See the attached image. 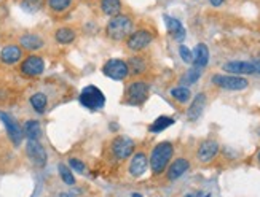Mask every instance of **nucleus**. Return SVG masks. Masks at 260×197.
<instances>
[{"instance_id": "19", "label": "nucleus", "mask_w": 260, "mask_h": 197, "mask_svg": "<svg viewBox=\"0 0 260 197\" xmlns=\"http://www.w3.org/2000/svg\"><path fill=\"white\" fill-rule=\"evenodd\" d=\"M164 23H166V27H168V32L172 35L174 40L182 42L185 39V29H184V26L181 24L179 20L171 18L168 15H164Z\"/></svg>"}, {"instance_id": "27", "label": "nucleus", "mask_w": 260, "mask_h": 197, "mask_svg": "<svg viewBox=\"0 0 260 197\" xmlns=\"http://www.w3.org/2000/svg\"><path fill=\"white\" fill-rule=\"evenodd\" d=\"M171 97H172L174 100H178L179 104H185V102L190 100L192 92H190L189 88H185V86H178V88L171 89Z\"/></svg>"}, {"instance_id": "32", "label": "nucleus", "mask_w": 260, "mask_h": 197, "mask_svg": "<svg viewBox=\"0 0 260 197\" xmlns=\"http://www.w3.org/2000/svg\"><path fill=\"white\" fill-rule=\"evenodd\" d=\"M69 167L72 168L73 172H77V173H85V170H86L85 164H83L80 159H77V157H70L69 159Z\"/></svg>"}, {"instance_id": "18", "label": "nucleus", "mask_w": 260, "mask_h": 197, "mask_svg": "<svg viewBox=\"0 0 260 197\" xmlns=\"http://www.w3.org/2000/svg\"><path fill=\"white\" fill-rule=\"evenodd\" d=\"M209 62V48L204 43H198L193 50V67L203 69Z\"/></svg>"}, {"instance_id": "31", "label": "nucleus", "mask_w": 260, "mask_h": 197, "mask_svg": "<svg viewBox=\"0 0 260 197\" xmlns=\"http://www.w3.org/2000/svg\"><path fill=\"white\" fill-rule=\"evenodd\" d=\"M201 77V69L198 67H192L190 70H187V73L184 75V78H182V83L185 84H193V83H197Z\"/></svg>"}, {"instance_id": "20", "label": "nucleus", "mask_w": 260, "mask_h": 197, "mask_svg": "<svg viewBox=\"0 0 260 197\" xmlns=\"http://www.w3.org/2000/svg\"><path fill=\"white\" fill-rule=\"evenodd\" d=\"M20 45L21 48L27 50V51H37L43 48V40L42 37H39L37 34H26L20 39Z\"/></svg>"}, {"instance_id": "3", "label": "nucleus", "mask_w": 260, "mask_h": 197, "mask_svg": "<svg viewBox=\"0 0 260 197\" xmlns=\"http://www.w3.org/2000/svg\"><path fill=\"white\" fill-rule=\"evenodd\" d=\"M80 104L85 108L91 110V111H98V110L104 108L106 96H104V92H102L99 88L90 84V86L83 88L81 92H80Z\"/></svg>"}, {"instance_id": "11", "label": "nucleus", "mask_w": 260, "mask_h": 197, "mask_svg": "<svg viewBox=\"0 0 260 197\" xmlns=\"http://www.w3.org/2000/svg\"><path fill=\"white\" fill-rule=\"evenodd\" d=\"M0 119H2V123L7 129V134L10 137V140L13 142L15 146H20L21 142H23V129L20 127V124L16 123V121L8 115V113H0Z\"/></svg>"}, {"instance_id": "23", "label": "nucleus", "mask_w": 260, "mask_h": 197, "mask_svg": "<svg viewBox=\"0 0 260 197\" xmlns=\"http://www.w3.org/2000/svg\"><path fill=\"white\" fill-rule=\"evenodd\" d=\"M75 37H77L75 31L70 29V27H61V29H58L56 34H54V39H56V42L61 45L72 43L73 40H75Z\"/></svg>"}, {"instance_id": "29", "label": "nucleus", "mask_w": 260, "mask_h": 197, "mask_svg": "<svg viewBox=\"0 0 260 197\" xmlns=\"http://www.w3.org/2000/svg\"><path fill=\"white\" fill-rule=\"evenodd\" d=\"M43 0H21V8L27 13H37L42 8Z\"/></svg>"}, {"instance_id": "38", "label": "nucleus", "mask_w": 260, "mask_h": 197, "mask_svg": "<svg viewBox=\"0 0 260 197\" xmlns=\"http://www.w3.org/2000/svg\"><path fill=\"white\" fill-rule=\"evenodd\" d=\"M257 159H258V162H260V153H258V156H257Z\"/></svg>"}, {"instance_id": "28", "label": "nucleus", "mask_w": 260, "mask_h": 197, "mask_svg": "<svg viewBox=\"0 0 260 197\" xmlns=\"http://www.w3.org/2000/svg\"><path fill=\"white\" fill-rule=\"evenodd\" d=\"M58 170H59V175H61V180L66 183L67 186H73L75 184V178L72 175V170L66 165V164H59L58 165Z\"/></svg>"}, {"instance_id": "36", "label": "nucleus", "mask_w": 260, "mask_h": 197, "mask_svg": "<svg viewBox=\"0 0 260 197\" xmlns=\"http://www.w3.org/2000/svg\"><path fill=\"white\" fill-rule=\"evenodd\" d=\"M133 197H142V194H137V192H134V194H133Z\"/></svg>"}, {"instance_id": "17", "label": "nucleus", "mask_w": 260, "mask_h": 197, "mask_svg": "<svg viewBox=\"0 0 260 197\" xmlns=\"http://www.w3.org/2000/svg\"><path fill=\"white\" fill-rule=\"evenodd\" d=\"M21 58H23V50H21V46H18V45H8L2 50V53H0V61L8 65L20 62Z\"/></svg>"}, {"instance_id": "33", "label": "nucleus", "mask_w": 260, "mask_h": 197, "mask_svg": "<svg viewBox=\"0 0 260 197\" xmlns=\"http://www.w3.org/2000/svg\"><path fill=\"white\" fill-rule=\"evenodd\" d=\"M179 54H181V58H182V61L185 64H192L193 62V53L185 45H181L179 46Z\"/></svg>"}, {"instance_id": "25", "label": "nucleus", "mask_w": 260, "mask_h": 197, "mask_svg": "<svg viewBox=\"0 0 260 197\" xmlns=\"http://www.w3.org/2000/svg\"><path fill=\"white\" fill-rule=\"evenodd\" d=\"M128 67H129V73L141 75L147 70V62L142 56H133V58L128 61Z\"/></svg>"}, {"instance_id": "10", "label": "nucleus", "mask_w": 260, "mask_h": 197, "mask_svg": "<svg viewBox=\"0 0 260 197\" xmlns=\"http://www.w3.org/2000/svg\"><path fill=\"white\" fill-rule=\"evenodd\" d=\"M26 153L29 156V159L34 162V165L37 167H45L46 161H48V156H46L45 148L42 146V143L39 140H27L26 145Z\"/></svg>"}, {"instance_id": "14", "label": "nucleus", "mask_w": 260, "mask_h": 197, "mask_svg": "<svg viewBox=\"0 0 260 197\" xmlns=\"http://www.w3.org/2000/svg\"><path fill=\"white\" fill-rule=\"evenodd\" d=\"M147 165H148V159L145 153H136L131 159V162H129V168H128L129 175L134 178L142 176L147 170Z\"/></svg>"}, {"instance_id": "22", "label": "nucleus", "mask_w": 260, "mask_h": 197, "mask_svg": "<svg viewBox=\"0 0 260 197\" xmlns=\"http://www.w3.org/2000/svg\"><path fill=\"white\" fill-rule=\"evenodd\" d=\"M101 10L107 16H117L122 12V2L120 0H101Z\"/></svg>"}, {"instance_id": "35", "label": "nucleus", "mask_w": 260, "mask_h": 197, "mask_svg": "<svg viewBox=\"0 0 260 197\" xmlns=\"http://www.w3.org/2000/svg\"><path fill=\"white\" fill-rule=\"evenodd\" d=\"M59 197H75L73 194H69V192H62V194H59Z\"/></svg>"}, {"instance_id": "2", "label": "nucleus", "mask_w": 260, "mask_h": 197, "mask_svg": "<svg viewBox=\"0 0 260 197\" xmlns=\"http://www.w3.org/2000/svg\"><path fill=\"white\" fill-rule=\"evenodd\" d=\"M106 32L109 39L115 42L126 40L133 32V20L128 15H117L109 21Z\"/></svg>"}, {"instance_id": "12", "label": "nucleus", "mask_w": 260, "mask_h": 197, "mask_svg": "<svg viewBox=\"0 0 260 197\" xmlns=\"http://www.w3.org/2000/svg\"><path fill=\"white\" fill-rule=\"evenodd\" d=\"M45 70V62L40 56L32 54L29 58H26L21 64V72L26 77H39Z\"/></svg>"}, {"instance_id": "16", "label": "nucleus", "mask_w": 260, "mask_h": 197, "mask_svg": "<svg viewBox=\"0 0 260 197\" xmlns=\"http://www.w3.org/2000/svg\"><path fill=\"white\" fill-rule=\"evenodd\" d=\"M190 168V162L187 161L185 157H178L176 161L168 167V180L174 181V180H179L182 175H185V172H189Z\"/></svg>"}, {"instance_id": "30", "label": "nucleus", "mask_w": 260, "mask_h": 197, "mask_svg": "<svg viewBox=\"0 0 260 197\" xmlns=\"http://www.w3.org/2000/svg\"><path fill=\"white\" fill-rule=\"evenodd\" d=\"M70 5H72V0H48V7H50V10L56 12V13L66 12Z\"/></svg>"}, {"instance_id": "24", "label": "nucleus", "mask_w": 260, "mask_h": 197, "mask_svg": "<svg viewBox=\"0 0 260 197\" xmlns=\"http://www.w3.org/2000/svg\"><path fill=\"white\" fill-rule=\"evenodd\" d=\"M174 123H176V121L171 116H160V118H156L153 123L150 124L148 130L153 132V134H158V132H163L164 129H168L169 126H172Z\"/></svg>"}, {"instance_id": "34", "label": "nucleus", "mask_w": 260, "mask_h": 197, "mask_svg": "<svg viewBox=\"0 0 260 197\" xmlns=\"http://www.w3.org/2000/svg\"><path fill=\"white\" fill-rule=\"evenodd\" d=\"M209 2H211V5H212V7H220L222 4L225 2V0H209Z\"/></svg>"}, {"instance_id": "4", "label": "nucleus", "mask_w": 260, "mask_h": 197, "mask_svg": "<svg viewBox=\"0 0 260 197\" xmlns=\"http://www.w3.org/2000/svg\"><path fill=\"white\" fill-rule=\"evenodd\" d=\"M211 83L227 91H243L249 86V81L238 75H212Z\"/></svg>"}, {"instance_id": "8", "label": "nucleus", "mask_w": 260, "mask_h": 197, "mask_svg": "<svg viewBox=\"0 0 260 197\" xmlns=\"http://www.w3.org/2000/svg\"><path fill=\"white\" fill-rule=\"evenodd\" d=\"M224 70L228 72L230 75H252L258 73L260 75V62H244V61H231L224 64Z\"/></svg>"}, {"instance_id": "6", "label": "nucleus", "mask_w": 260, "mask_h": 197, "mask_svg": "<svg viewBox=\"0 0 260 197\" xmlns=\"http://www.w3.org/2000/svg\"><path fill=\"white\" fill-rule=\"evenodd\" d=\"M148 99V84L142 80H136L126 89V102L129 105H142Z\"/></svg>"}, {"instance_id": "5", "label": "nucleus", "mask_w": 260, "mask_h": 197, "mask_svg": "<svg viewBox=\"0 0 260 197\" xmlns=\"http://www.w3.org/2000/svg\"><path fill=\"white\" fill-rule=\"evenodd\" d=\"M102 73L107 78L115 80V81H123L129 75V67L128 62L123 59H110L104 65H102Z\"/></svg>"}, {"instance_id": "26", "label": "nucleus", "mask_w": 260, "mask_h": 197, "mask_svg": "<svg viewBox=\"0 0 260 197\" xmlns=\"http://www.w3.org/2000/svg\"><path fill=\"white\" fill-rule=\"evenodd\" d=\"M31 105L37 113L42 115L46 110V105H48V99H46L43 92H35L34 96H31Z\"/></svg>"}, {"instance_id": "15", "label": "nucleus", "mask_w": 260, "mask_h": 197, "mask_svg": "<svg viewBox=\"0 0 260 197\" xmlns=\"http://www.w3.org/2000/svg\"><path fill=\"white\" fill-rule=\"evenodd\" d=\"M204 107H206V94L200 92L195 96V99L192 100V105L187 110V118L189 121H197L200 119V116L203 115Z\"/></svg>"}, {"instance_id": "9", "label": "nucleus", "mask_w": 260, "mask_h": 197, "mask_svg": "<svg viewBox=\"0 0 260 197\" xmlns=\"http://www.w3.org/2000/svg\"><path fill=\"white\" fill-rule=\"evenodd\" d=\"M134 142L126 135H118L112 142V153L117 159L123 161L134 153Z\"/></svg>"}, {"instance_id": "37", "label": "nucleus", "mask_w": 260, "mask_h": 197, "mask_svg": "<svg viewBox=\"0 0 260 197\" xmlns=\"http://www.w3.org/2000/svg\"><path fill=\"white\" fill-rule=\"evenodd\" d=\"M203 197H211V194H206V195H203Z\"/></svg>"}, {"instance_id": "13", "label": "nucleus", "mask_w": 260, "mask_h": 197, "mask_svg": "<svg viewBox=\"0 0 260 197\" xmlns=\"http://www.w3.org/2000/svg\"><path fill=\"white\" fill-rule=\"evenodd\" d=\"M219 153V143L216 140H204V142L198 146L197 157L200 162H211Z\"/></svg>"}, {"instance_id": "7", "label": "nucleus", "mask_w": 260, "mask_h": 197, "mask_svg": "<svg viewBox=\"0 0 260 197\" xmlns=\"http://www.w3.org/2000/svg\"><path fill=\"white\" fill-rule=\"evenodd\" d=\"M152 40H153V35H152L150 31L137 29V31L131 32V35L126 39V46H128V50L139 53V51L145 50L147 46L152 43Z\"/></svg>"}, {"instance_id": "21", "label": "nucleus", "mask_w": 260, "mask_h": 197, "mask_svg": "<svg viewBox=\"0 0 260 197\" xmlns=\"http://www.w3.org/2000/svg\"><path fill=\"white\" fill-rule=\"evenodd\" d=\"M23 134L27 137V140H39L40 135H42V127H40V123L35 119H29L24 123V127H23Z\"/></svg>"}, {"instance_id": "1", "label": "nucleus", "mask_w": 260, "mask_h": 197, "mask_svg": "<svg viewBox=\"0 0 260 197\" xmlns=\"http://www.w3.org/2000/svg\"><path fill=\"white\" fill-rule=\"evenodd\" d=\"M172 154H174V146L171 142H161L152 149L150 168H152L153 175H160L166 170Z\"/></svg>"}]
</instances>
